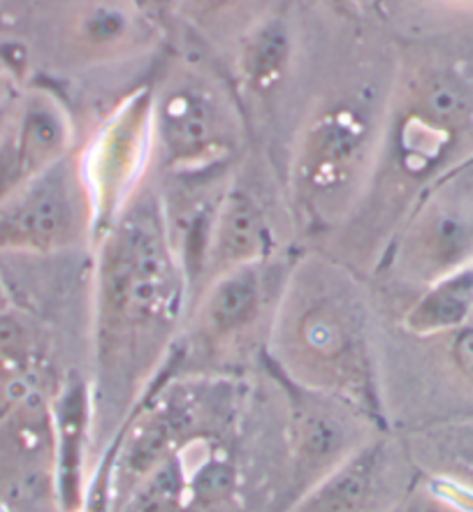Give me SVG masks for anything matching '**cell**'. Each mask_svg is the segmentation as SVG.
<instances>
[{
  "mask_svg": "<svg viewBox=\"0 0 473 512\" xmlns=\"http://www.w3.org/2000/svg\"><path fill=\"white\" fill-rule=\"evenodd\" d=\"M0 72H3V65H0Z\"/></svg>",
  "mask_w": 473,
  "mask_h": 512,
  "instance_id": "cell-27",
  "label": "cell"
},
{
  "mask_svg": "<svg viewBox=\"0 0 473 512\" xmlns=\"http://www.w3.org/2000/svg\"><path fill=\"white\" fill-rule=\"evenodd\" d=\"M290 58H293V45L286 26L281 21H269L246 42L244 54L239 58V70L253 93H272L288 75Z\"/></svg>",
  "mask_w": 473,
  "mask_h": 512,
  "instance_id": "cell-15",
  "label": "cell"
},
{
  "mask_svg": "<svg viewBox=\"0 0 473 512\" xmlns=\"http://www.w3.org/2000/svg\"><path fill=\"white\" fill-rule=\"evenodd\" d=\"M450 367L455 369L464 383L473 387V325H464L453 332L448 346Z\"/></svg>",
  "mask_w": 473,
  "mask_h": 512,
  "instance_id": "cell-20",
  "label": "cell"
},
{
  "mask_svg": "<svg viewBox=\"0 0 473 512\" xmlns=\"http://www.w3.org/2000/svg\"><path fill=\"white\" fill-rule=\"evenodd\" d=\"M409 452L441 482L473 494V422L434 424L416 431Z\"/></svg>",
  "mask_w": 473,
  "mask_h": 512,
  "instance_id": "cell-13",
  "label": "cell"
},
{
  "mask_svg": "<svg viewBox=\"0 0 473 512\" xmlns=\"http://www.w3.org/2000/svg\"><path fill=\"white\" fill-rule=\"evenodd\" d=\"M130 33V21L116 7H93L77 28L82 45L91 51H112L123 45Z\"/></svg>",
  "mask_w": 473,
  "mask_h": 512,
  "instance_id": "cell-19",
  "label": "cell"
},
{
  "mask_svg": "<svg viewBox=\"0 0 473 512\" xmlns=\"http://www.w3.org/2000/svg\"><path fill=\"white\" fill-rule=\"evenodd\" d=\"M135 5L140 7L142 12H149V14H160V12H165L167 7L172 5V0H135Z\"/></svg>",
  "mask_w": 473,
  "mask_h": 512,
  "instance_id": "cell-22",
  "label": "cell"
},
{
  "mask_svg": "<svg viewBox=\"0 0 473 512\" xmlns=\"http://www.w3.org/2000/svg\"><path fill=\"white\" fill-rule=\"evenodd\" d=\"M12 112H14V107L10 105V102H3V100H0V142H3L5 130H7V126H10Z\"/></svg>",
  "mask_w": 473,
  "mask_h": 512,
  "instance_id": "cell-23",
  "label": "cell"
},
{
  "mask_svg": "<svg viewBox=\"0 0 473 512\" xmlns=\"http://www.w3.org/2000/svg\"><path fill=\"white\" fill-rule=\"evenodd\" d=\"M441 487H443V496H446V499L455 501L457 506L464 508L467 512H473V494L471 492H467V489H462V487L448 485V482H441Z\"/></svg>",
  "mask_w": 473,
  "mask_h": 512,
  "instance_id": "cell-21",
  "label": "cell"
},
{
  "mask_svg": "<svg viewBox=\"0 0 473 512\" xmlns=\"http://www.w3.org/2000/svg\"><path fill=\"white\" fill-rule=\"evenodd\" d=\"M416 116L441 130L460 128L471 116V98L455 79L432 77L418 91Z\"/></svg>",
  "mask_w": 473,
  "mask_h": 512,
  "instance_id": "cell-16",
  "label": "cell"
},
{
  "mask_svg": "<svg viewBox=\"0 0 473 512\" xmlns=\"http://www.w3.org/2000/svg\"><path fill=\"white\" fill-rule=\"evenodd\" d=\"M186 274L165 207L130 200L105 230L96 269V357L105 404H128L156 371L179 323Z\"/></svg>",
  "mask_w": 473,
  "mask_h": 512,
  "instance_id": "cell-1",
  "label": "cell"
},
{
  "mask_svg": "<svg viewBox=\"0 0 473 512\" xmlns=\"http://www.w3.org/2000/svg\"><path fill=\"white\" fill-rule=\"evenodd\" d=\"M172 457L170 452V427L156 413H149L130 431L126 448H123V468L128 475L140 482L151 468Z\"/></svg>",
  "mask_w": 473,
  "mask_h": 512,
  "instance_id": "cell-18",
  "label": "cell"
},
{
  "mask_svg": "<svg viewBox=\"0 0 473 512\" xmlns=\"http://www.w3.org/2000/svg\"><path fill=\"white\" fill-rule=\"evenodd\" d=\"M154 130L167 167L200 174L232 151V121L214 89L198 79H179L154 105Z\"/></svg>",
  "mask_w": 473,
  "mask_h": 512,
  "instance_id": "cell-5",
  "label": "cell"
},
{
  "mask_svg": "<svg viewBox=\"0 0 473 512\" xmlns=\"http://www.w3.org/2000/svg\"><path fill=\"white\" fill-rule=\"evenodd\" d=\"M56 434V489L63 512L84 506V457L91 434V390L82 380L63 387L52 404Z\"/></svg>",
  "mask_w": 473,
  "mask_h": 512,
  "instance_id": "cell-12",
  "label": "cell"
},
{
  "mask_svg": "<svg viewBox=\"0 0 473 512\" xmlns=\"http://www.w3.org/2000/svg\"><path fill=\"white\" fill-rule=\"evenodd\" d=\"M186 492L184 462L172 455L137 482L135 512H181Z\"/></svg>",
  "mask_w": 473,
  "mask_h": 512,
  "instance_id": "cell-17",
  "label": "cell"
},
{
  "mask_svg": "<svg viewBox=\"0 0 473 512\" xmlns=\"http://www.w3.org/2000/svg\"><path fill=\"white\" fill-rule=\"evenodd\" d=\"M96 228L82 165L65 156L0 200V251L56 253Z\"/></svg>",
  "mask_w": 473,
  "mask_h": 512,
  "instance_id": "cell-3",
  "label": "cell"
},
{
  "mask_svg": "<svg viewBox=\"0 0 473 512\" xmlns=\"http://www.w3.org/2000/svg\"><path fill=\"white\" fill-rule=\"evenodd\" d=\"M193 3L202 12H214V10H221L223 5L232 3V0H193Z\"/></svg>",
  "mask_w": 473,
  "mask_h": 512,
  "instance_id": "cell-24",
  "label": "cell"
},
{
  "mask_svg": "<svg viewBox=\"0 0 473 512\" xmlns=\"http://www.w3.org/2000/svg\"><path fill=\"white\" fill-rule=\"evenodd\" d=\"M473 311V269L441 276L404 318L411 334H453L469 323Z\"/></svg>",
  "mask_w": 473,
  "mask_h": 512,
  "instance_id": "cell-14",
  "label": "cell"
},
{
  "mask_svg": "<svg viewBox=\"0 0 473 512\" xmlns=\"http://www.w3.org/2000/svg\"><path fill=\"white\" fill-rule=\"evenodd\" d=\"M369 146V121L358 109L334 107L311 123L293 167L304 214L323 223L344 214L365 174Z\"/></svg>",
  "mask_w": 473,
  "mask_h": 512,
  "instance_id": "cell-4",
  "label": "cell"
},
{
  "mask_svg": "<svg viewBox=\"0 0 473 512\" xmlns=\"http://www.w3.org/2000/svg\"><path fill=\"white\" fill-rule=\"evenodd\" d=\"M269 355L286 383L346 401L371 420L381 418L365 302L337 267L309 260L290 274L272 318Z\"/></svg>",
  "mask_w": 473,
  "mask_h": 512,
  "instance_id": "cell-2",
  "label": "cell"
},
{
  "mask_svg": "<svg viewBox=\"0 0 473 512\" xmlns=\"http://www.w3.org/2000/svg\"><path fill=\"white\" fill-rule=\"evenodd\" d=\"M402 450L385 436H371L330 473L314 482L290 512H376L395 492Z\"/></svg>",
  "mask_w": 473,
  "mask_h": 512,
  "instance_id": "cell-9",
  "label": "cell"
},
{
  "mask_svg": "<svg viewBox=\"0 0 473 512\" xmlns=\"http://www.w3.org/2000/svg\"><path fill=\"white\" fill-rule=\"evenodd\" d=\"M409 512H436V510H432V508H427V506H416V508H411Z\"/></svg>",
  "mask_w": 473,
  "mask_h": 512,
  "instance_id": "cell-25",
  "label": "cell"
},
{
  "mask_svg": "<svg viewBox=\"0 0 473 512\" xmlns=\"http://www.w3.org/2000/svg\"><path fill=\"white\" fill-rule=\"evenodd\" d=\"M154 130V102L140 95L121 107L82 165L84 181L89 186L96 228L107 230L123 209L142 172L149 137Z\"/></svg>",
  "mask_w": 473,
  "mask_h": 512,
  "instance_id": "cell-6",
  "label": "cell"
},
{
  "mask_svg": "<svg viewBox=\"0 0 473 512\" xmlns=\"http://www.w3.org/2000/svg\"><path fill=\"white\" fill-rule=\"evenodd\" d=\"M269 251V230L263 211L242 190L218 197L209 223L205 281L246 265H260Z\"/></svg>",
  "mask_w": 473,
  "mask_h": 512,
  "instance_id": "cell-10",
  "label": "cell"
},
{
  "mask_svg": "<svg viewBox=\"0 0 473 512\" xmlns=\"http://www.w3.org/2000/svg\"><path fill=\"white\" fill-rule=\"evenodd\" d=\"M286 383V380H283ZM290 392V427H293V462L300 478L309 480V487L330 473L334 466L369 441L365 413L346 401L327 394L304 390L286 383Z\"/></svg>",
  "mask_w": 473,
  "mask_h": 512,
  "instance_id": "cell-7",
  "label": "cell"
},
{
  "mask_svg": "<svg viewBox=\"0 0 473 512\" xmlns=\"http://www.w3.org/2000/svg\"><path fill=\"white\" fill-rule=\"evenodd\" d=\"M5 309H7V302H5V297H3V290H0V313H5Z\"/></svg>",
  "mask_w": 473,
  "mask_h": 512,
  "instance_id": "cell-26",
  "label": "cell"
},
{
  "mask_svg": "<svg viewBox=\"0 0 473 512\" xmlns=\"http://www.w3.org/2000/svg\"><path fill=\"white\" fill-rule=\"evenodd\" d=\"M265 306V285L260 265H246L207 283L200 299L198 336L216 348L251 332Z\"/></svg>",
  "mask_w": 473,
  "mask_h": 512,
  "instance_id": "cell-11",
  "label": "cell"
},
{
  "mask_svg": "<svg viewBox=\"0 0 473 512\" xmlns=\"http://www.w3.org/2000/svg\"><path fill=\"white\" fill-rule=\"evenodd\" d=\"M70 137L68 116L52 95H26L0 142V200L68 156Z\"/></svg>",
  "mask_w": 473,
  "mask_h": 512,
  "instance_id": "cell-8",
  "label": "cell"
}]
</instances>
